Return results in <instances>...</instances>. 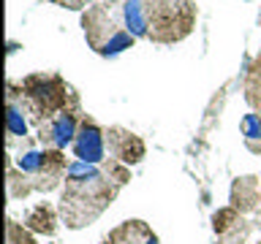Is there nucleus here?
<instances>
[{"mask_svg":"<svg viewBox=\"0 0 261 244\" xmlns=\"http://www.w3.org/2000/svg\"><path fill=\"white\" fill-rule=\"evenodd\" d=\"M82 27H85L87 44L103 57L117 54V52H122V49H130V44H134V36L114 22L112 8L106 3L87 8V14L82 16Z\"/></svg>","mask_w":261,"mask_h":244,"instance_id":"nucleus-4","label":"nucleus"},{"mask_svg":"<svg viewBox=\"0 0 261 244\" xmlns=\"http://www.w3.org/2000/svg\"><path fill=\"white\" fill-rule=\"evenodd\" d=\"M240 128H242V136L248 138V146L253 152H258L256 141H261V117H258V114H245Z\"/></svg>","mask_w":261,"mask_h":244,"instance_id":"nucleus-13","label":"nucleus"},{"mask_svg":"<svg viewBox=\"0 0 261 244\" xmlns=\"http://www.w3.org/2000/svg\"><path fill=\"white\" fill-rule=\"evenodd\" d=\"M142 3L147 19V38L158 41V44H174L193 30V0H142Z\"/></svg>","mask_w":261,"mask_h":244,"instance_id":"nucleus-3","label":"nucleus"},{"mask_svg":"<svg viewBox=\"0 0 261 244\" xmlns=\"http://www.w3.org/2000/svg\"><path fill=\"white\" fill-rule=\"evenodd\" d=\"M120 185L103 171V166L71 163L60 193V217L68 228H85L95 223L117 198Z\"/></svg>","mask_w":261,"mask_h":244,"instance_id":"nucleus-1","label":"nucleus"},{"mask_svg":"<svg viewBox=\"0 0 261 244\" xmlns=\"http://www.w3.org/2000/svg\"><path fill=\"white\" fill-rule=\"evenodd\" d=\"M28 231L33 233H41V236H55L57 233V215L49 203H36L28 215H24V223H22Z\"/></svg>","mask_w":261,"mask_h":244,"instance_id":"nucleus-10","label":"nucleus"},{"mask_svg":"<svg viewBox=\"0 0 261 244\" xmlns=\"http://www.w3.org/2000/svg\"><path fill=\"white\" fill-rule=\"evenodd\" d=\"M73 155H76V160L90 163V166H103L106 163V130L95 119L82 117L79 133L73 138Z\"/></svg>","mask_w":261,"mask_h":244,"instance_id":"nucleus-6","label":"nucleus"},{"mask_svg":"<svg viewBox=\"0 0 261 244\" xmlns=\"http://www.w3.org/2000/svg\"><path fill=\"white\" fill-rule=\"evenodd\" d=\"M215 244H223V241H215Z\"/></svg>","mask_w":261,"mask_h":244,"instance_id":"nucleus-18","label":"nucleus"},{"mask_svg":"<svg viewBox=\"0 0 261 244\" xmlns=\"http://www.w3.org/2000/svg\"><path fill=\"white\" fill-rule=\"evenodd\" d=\"M52 3H60V0H52Z\"/></svg>","mask_w":261,"mask_h":244,"instance_id":"nucleus-17","label":"nucleus"},{"mask_svg":"<svg viewBox=\"0 0 261 244\" xmlns=\"http://www.w3.org/2000/svg\"><path fill=\"white\" fill-rule=\"evenodd\" d=\"M240 223H245V220L240 217V211H237L234 206L220 209V211H215V217H212L215 233H218V236H231L234 244H242V239L237 236V228H240Z\"/></svg>","mask_w":261,"mask_h":244,"instance_id":"nucleus-12","label":"nucleus"},{"mask_svg":"<svg viewBox=\"0 0 261 244\" xmlns=\"http://www.w3.org/2000/svg\"><path fill=\"white\" fill-rule=\"evenodd\" d=\"M106 144H109L112 158H117L120 163H125V166L139 163L147 152L142 138L136 133H130V130H125V128H109L106 130Z\"/></svg>","mask_w":261,"mask_h":244,"instance_id":"nucleus-8","label":"nucleus"},{"mask_svg":"<svg viewBox=\"0 0 261 244\" xmlns=\"http://www.w3.org/2000/svg\"><path fill=\"white\" fill-rule=\"evenodd\" d=\"M103 171H106V174H109V176L114 179V182L120 185V187L130 182V168L125 166V163H120L117 158H106V163H103Z\"/></svg>","mask_w":261,"mask_h":244,"instance_id":"nucleus-16","label":"nucleus"},{"mask_svg":"<svg viewBox=\"0 0 261 244\" xmlns=\"http://www.w3.org/2000/svg\"><path fill=\"white\" fill-rule=\"evenodd\" d=\"M103 244H158V236L142 220H128L103 239Z\"/></svg>","mask_w":261,"mask_h":244,"instance_id":"nucleus-9","label":"nucleus"},{"mask_svg":"<svg viewBox=\"0 0 261 244\" xmlns=\"http://www.w3.org/2000/svg\"><path fill=\"white\" fill-rule=\"evenodd\" d=\"M6 244H38V241L28 233V228H24V225H19L16 220H8V225H6Z\"/></svg>","mask_w":261,"mask_h":244,"instance_id":"nucleus-15","label":"nucleus"},{"mask_svg":"<svg viewBox=\"0 0 261 244\" xmlns=\"http://www.w3.org/2000/svg\"><path fill=\"white\" fill-rule=\"evenodd\" d=\"M28 111H24V106L19 103V98L11 87H8V109H6V144L8 149L11 146L19 144V149H36L33 141L28 138Z\"/></svg>","mask_w":261,"mask_h":244,"instance_id":"nucleus-7","label":"nucleus"},{"mask_svg":"<svg viewBox=\"0 0 261 244\" xmlns=\"http://www.w3.org/2000/svg\"><path fill=\"white\" fill-rule=\"evenodd\" d=\"M231 201H234V209L240 206V211L253 209V206H256V203L261 201L258 179H256V176H242L240 182L234 185V190H231Z\"/></svg>","mask_w":261,"mask_h":244,"instance_id":"nucleus-11","label":"nucleus"},{"mask_svg":"<svg viewBox=\"0 0 261 244\" xmlns=\"http://www.w3.org/2000/svg\"><path fill=\"white\" fill-rule=\"evenodd\" d=\"M79 109H68V111H60L57 117L41 122L36 128V138L44 144V149H65L68 144H73V138L79 133Z\"/></svg>","mask_w":261,"mask_h":244,"instance_id":"nucleus-5","label":"nucleus"},{"mask_svg":"<svg viewBox=\"0 0 261 244\" xmlns=\"http://www.w3.org/2000/svg\"><path fill=\"white\" fill-rule=\"evenodd\" d=\"M8 87L16 93V87L11 81H8ZM16 98H19V103L24 106V111H28V117L36 128L41 122L57 117L60 111L79 109L76 93L57 73H33V76H24Z\"/></svg>","mask_w":261,"mask_h":244,"instance_id":"nucleus-2","label":"nucleus"},{"mask_svg":"<svg viewBox=\"0 0 261 244\" xmlns=\"http://www.w3.org/2000/svg\"><path fill=\"white\" fill-rule=\"evenodd\" d=\"M245 93H248V101L253 106H261V57L256 60V65L248 73V84H245Z\"/></svg>","mask_w":261,"mask_h":244,"instance_id":"nucleus-14","label":"nucleus"}]
</instances>
